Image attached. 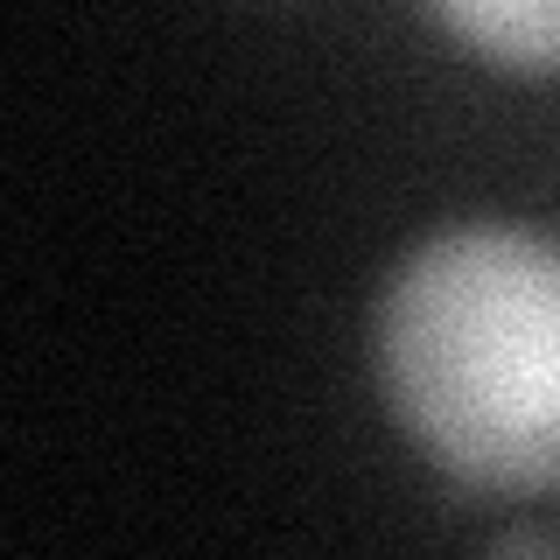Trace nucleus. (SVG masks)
Here are the masks:
<instances>
[{
    "label": "nucleus",
    "mask_w": 560,
    "mask_h": 560,
    "mask_svg": "<svg viewBox=\"0 0 560 560\" xmlns=\"http://www.w3.org/2000/svg\"><path fill=\"white\" fill-rule=\"evenodd\" d=\"M378 385L434 469L469 490L560 483V245L463 224L413 245L378 294Z\"/></svg>",
    "instance_id": "obj_1"
},
{
    "label": "nucleus",
    "mask_w": 560,
    "mask_h": 560,
    "mask_svg": "<svg viewBox=\"0 0 560 560\" xmlns=\"http://www.w3.org/2000/svg\"><path fill=\"white\" fill-rule=\"evenodd\" d=\"M428 14L504 70H560V0H428Z\"/></svg>",
    "instance_id": "obj_2"
}]
</instances>
